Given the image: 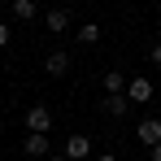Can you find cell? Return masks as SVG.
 Wrapping results in <instances>:
<instances>
[{"instance_id":"6da1fadb","label":"cell","mask_w":161,"mask_h":161,"mask_svg":"<svg viewBox=\"0 0 161 161\" xmlns=\"http://www.w3.org/2000/svg\"><path fill=\"white\" fill-rule=\"evenodd\" d=\"M26 131L31 135H48L53 131V109L48 105H31L26 109Z\"/></svg>"},{"instance_id":"9c48e42d","label":"cell","mask_w":161,"mask_h":161,"mask_svg":"<svg viewBox=\"0 0 161 161\" xmlns=\"http://www.w3.org/2000/svg\"><path fill=\"white\" fill-rule=\"evenodd\" d=\"M122 87H126L122 70H109V74H105V96H122Z\"/></svg>"},{"instance_id":"2e32d148","label":"cell","mask_w":161,"mask_h":161,"mask_svg":"<svg viewBox=\"0 0 161 161\" xmlns=\"http://www.w3.org/2000/svg\"><path fill=\"white\" fill-rule=\"evenodd\" d=\"M48 161H65V157H61V153H57V157H48Z\"/></svg>"},{"instance_id":"277c9868","label":"cell","mask_w":161,"mask_h":161,"mask_svg":"<svg viewBox=\"0 0 161 161\" xmlns=\"http://www.w3.org/2000/svg\"><path fill=\"white\" fill-rule=\"evenodd\" d=\"M126 100L131 105H148L153 100V79H131L126 83Z\"/></svg>"},{"instance_id":"7a4b0ae2","label":"cell","mask_w":161,"mask_h":161,"mask_svg":"<svg viewBox=\"0 0 161 161\" xmlns=\"http://www.w3.org/2000/svg\"><path fill=\"white\" fill-rule=\"evenodd\" d=\"M61 157L65 161H87L92 157V139H87V135H70L65 148H61Z\"/></svg>"},{"instance_id":"ba28073f","label":"cell","mask_w":161,"mask_h":161,"mask_svg":"<svg viewBox=\"0 0 161 161\" xmlns=\"http://www.w3.org/2000/svg\"><path fill=\"white\" fill-rule=\"evenodd\" d=\"M65 26H70V9H48V31L61 35Z\"/></svg>"},{"instance_id":"4fadbf2b","label":"cell","mask_w":161,"mask_h":161,"mask_svg":"<svg viewBox=\"0 0 161 161\" xmlns=\"http://www.w3.org/2000/svg\"><path fill=\"white\" fill-rule=\"evenodd\" d=\"M4 44H9V26L0 22V48H4Z\"/></svg>"},{"instance_id":"7c38bea8","label":"cell","mask_w":161,"mask_h":161,"mask_svg":"<svg viewBox=\"0 0 161 161\" xmlns=\"http://www.w3.org/2000/svg\"><path fill=\"white\" fill-rule=\"evenodd\" d=\"M148 57H153V65H161V44H153V53H148Z\"/></svg>"},{"instance_id":"52a82bcc","label":"cell","mask_w":161,"mask_h":161,"mask_svg":"<svg viewBox=\"0 0 161 161\" xmlns=\"http://www.w3.org/2000/svg\"><path fill=\"white\" fill-rule=\"evenodd\" d=\"M44 70H48L53 79H61V74L70 70V57H65V53H48V61H44Z\"/></svg>"},{"instance_id":"5b68a950","label":"cell","mask_w":161,"mask_h":161,"mask_svg":"<svg viewBox=\"0 0 161 161\" xmlns=\"http://www.w3.org/2000/svg\"><path fill=\"white\" fill-rule=\"evenodd\" d=\"M100 109H105L109 118H126V109H131V100H126V96H105V100H100Z\"/></svg>"},{"instance_id":"e0dca14e","label":"cell","mask_w":161,"mask_h":161,"mask_svg":"<svg viewBox=\"0 0 161 161\" xmlns=\"http://www.w3.org/2000/svg\"><path fill=\"white\" fill-rule=\"evenodd\" d=\"M0 13H4V0H0Z\"/></svg>"},{"instance_id":"30bf717a","label":"cell","mask_w":161,"mask_h":161,"mask_svg":"<svg viewBox=\"0 0 161 161\" xmlns=\"http://www.w3.org/2000/svg\"><path fill=\"white\" fill-rule=\"evenodd\" d=\"M35 13H39V9H35V0H13V18H18V22H31Z\"/></svg>"},{"instance_id":"8fae6325","label":"cell","mask_w":161,"mask_h":161,"mask_svg":"<svg viewBox=\"0 0 161 161\" xmlns=\"http://www.w3.org/2000/svg\"><path fill=\"white\" fill-rule=\"evenodd\" d=\"M79 39H83V44H96V39H100V26H96V22H83Z\"/></svg>"},{"instance_id":"5bb4252c","label":"cell","mask_w":161,"mask_h":161,"mask_svg":"<svg viewBox=\"0 0 161 161\" xmlns=\"http://www.w3.org/2000/svg\"><path fill=\"white\" fill-rule=\"evenodd\" d=\"M96 161H118V153H100V157H96Z\"/></svg>"},{"instance_id":"9a60e30c","label":"cell","mask_w":161,"mask_h":161,"mask_svg":"<svg viewBox=\"0 0 161 161\" xmlns=\"http://www.w3.org/2000/svg\"><path fill=\"white\" fill-rule=\"evenodd\" d=\"M153 161H161V144H157V148H153Z\"/></svg>"},{"instance_id":"3957f363","label":"cell","mask_w":161,"mask_h":161,"mask_svg":"<svg viewBox=\"0 0 161 161\" xmlns=\"http://www.w3.org/2000/svg\"><path fill=\"white\" fill-rule=\"evenodd\" d=\"M135 139L148 144V148H157V144H161V118H144V122L135 126Z\"/></svg>"},{"instance_id":"8992f818","label":"cell","mask_w":161,"mask_h":161,"mask_svg":"<svg viewBox=\"0 0 161 161\" xmlns=\"http://www.w3.org/2000/svg\"><path fill=\"white\" fill-rule=\"evenodd\" d=\"M22 148H26V157H48V135H26Z\"/></svg>"}]
</instances>
